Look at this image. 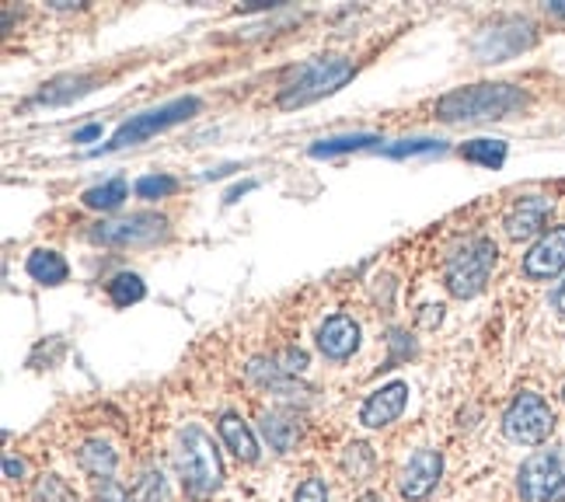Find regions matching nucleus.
I'll list each match as a JSON object with an SVG mask.
<instances>
[{"instance_id":"f257e3e1","label":"nucleus","mask_w":565,"mask_h":502,"mask_svg":"<svg viewBox=\"0 0 565 502\" xmlns=\"http://www.w3.org/2000/svg\"><path fill=\"white\" fill-rule=\"evenodd\" d=\"M530 102L517 84H468L447 91L437 102V120L443 123H495L520 112Z\"/></svg>"},{"instance_id":"f03ea898","label":"nucleus","mask_w":565,"mask_h":502,"mask_svg":"<svg viewBox=\"0 0 565 502\" xmlns=\"http://www.w3.org/2000/svg\"><path fill=\"white\" fill-rule=\"evenodd\" d=\"M175 467H178V478H181V489L192 502H206L221 492L224 485V461H221V450L213 443V437L203 429L189 423L186 429L178 432V443H175Z\"/></svg>"},{"instance_id":"7ed1b4c3","label":"nucleus","mask_w":565,"mask_h":502,"mask_svg":"<svg viewBox=\"0 0 565 502\" xmlns=\"http://www.w3.org/2000/svg\"><path fill=\"white\" fill-rule=\"evenodd\" d=\"M356 66L346 57H314L301 66H293L290 77L279 84V109H304L311 102H318L325 95H336L353 80Z\"/></svg>"},{"instance_id":"20e7f679","label":"nucleus","mask_w":565,"mask_h":502,"mask_svg":"<svg viewBox=\"0 0 565 502\" xmlns=\"http://www.w3.org/2000/svg\"><path fill=\"white\" fill-rule=\"evenodd\" d=\"M495 259H500V248H495L492 238H472V241H464L461 248H454L451 255H447V265H443L447 293L457 297V300L478 297L481 290L489 287Z\"/></svg>"},{"instance_id":"39448f33","label":"nucleus","mask_w":565,"mask_h":502,"mask_svg":"<svg viewBox=\"0 0 565 502\" xmlns=\"http://www.w3.org/2000/svg\"><path fill=\"white\" fill-rule=\"evenodd\" d=\"M199 109H203V102L189 95V98H172V102H164V105H158V109H147V112H140V115H129V120L112 133L109 143H102V147L91 150V158L112 154V150L137 147V143L151 140V137H158V133L172 129V126H178V123H189L192 115H199Z\"/></svg>"},{"instance_id":"423d86ee","label":"nucleus","mask_w":565,"mask_h":502,"mask_svg":"<svg viewBox=\"0 0 565 502\" xmlns=\"http://www.w3.org/2000/svg\"><path fill=\"white\" fill-rule=\"evenodd\" d=\"M524 502H565V447L535 450L517 472Z\"/></svg>"},{"instance_id":"0eeeda50","label":"nucleus","mask_w":565,"mask_h":502,"mask_svg":"<svg viewBox=\"0 0 565 502\" xmlns=\"http://www.w3.org/2000/svg\"><path fill=\"white\" fill-rule=\"evenodd\" d=\"M555 432V412L538 391H520L503 412V437L520 447H541Z\"/></svg>"},{"instance_id":"6e6552de","label":"nucleus","mask_w":565,"mask_h":502,"mask_svg":"<svg viewBox=\"0 0 565 502\" xmlns=\"http://www.w3.org/2000/svg\"><path fill=\"white\" fill-rule=\"evenodd\" d=\"M168 221L161 213H129L120 221H102L95 224L88 238L105 248H151L168 241Z\"/></svg>"},{"instance_id":"1a4fd4ad","label":"nucleus","mask_w":565,"mask_h":502,"mask_svg":"<svg viewBox=\"0 0 565 502\" xmlns=\"http://www.w3.org/2000/svg\"><path fill=\"white\" fill-rule=\"evenodd\" d=\"M535 42H538V32L527 18H500L478 32L472 42V53L478 57V63H506L517 53H527Z\"/></svg>"},{"instance_id":"9d476101","label":"nucleus","mask_w":565,"mask_h":502,"mask_svg":"<svg viewBox=\"0 0 565 502\" xmlns=\"http://www.w3.org/2000/svg\"><path fill=\"white\" fill-rule=\"evenodd\" d=\"M443 475V454L434 447H419L398 475V495L405 502H423L434 495Z\"/></svg>"},{"instance_id":"9b49d317","label":"nucleus","mask_w":565,"mask_h":502,"mask_svg":"<svg viewBox=\"0 0 565 502\" xmlns=\"http://www.w3.org/2000/svg\"><path fill=\"white\" fill-rule=\"evenodd\" d=\"M409 405V384L405 380H391L385 388H377L367 401L360 405V426L367 429H385L402 418Z\"/></svg>"},{"instance_id":"f8f14e48","label":"nucleus","mask_w":565,"mask_h":502,"mask_svg":"<svg viewBox=\"0 0 565 502\" xmlns=\"http://www.w3.org/2000/svg\"><path fill=\"white\" fill-rule=\"evenodd\" d=\"M548 216H552V203L544 196H524L513 203V210L506 213V238L510 241H530V238H541L552 227H548Z\"/></svg>"},{"instance_id":"ddd939ff","label":"nucleus","mask_w":565,"mask_h":502,"mask_svg":"<svg viewBox=\"0 0 565 502\" xmlns=\"http://www.w3.org/2000/svg\"><path fill=\"white\" fill-rule=\"evenodd\" d=\"M565 269V227H552L548 234L530 244L524 255V276L527 279H555Z\"/></svg>"},{"instance_id":"4468645a","label":"nucleus","mask_w":565,"mask_h":502,"mask_svg":"<svg viewBox=\"0 0 565 502\" xmlns=\"http://www.w3.org/2000/svg\"><path fill=\"white\" fill-rule=\"evenodd\" d=\"M318 349L325 360H349L360 349V325L349 314H331L318 328Z\"/></svg>"},{"instance_id":"2eb2a0df","label":"nucleus","mask_w":565,"mask_h":502,"mask_svg":"<svg viewBox=\"0 0 565 502\" xmlns=\"http://www.w3.org/2000/svg\"><path fill=\"white\" fill-rule=\"evenodd\" d=\"M259 429H262L265 443H269L276 454H290V450L297 447V440H301V418H297V412H287V409L262 412Z\"/></svg>"},{"instance_id":"dca6fc26","label":"nucleus","mask_w":565,"mask_h":502,"mask_svg":"<svg viewBox=\"0 0 565 502\" xmlns=\"http://www.w3.org/2000/svg\"><path fill=\"white\" fill-rule=\"evenodd\" d=\"M217 432H221V440L227 443V450L238 461H244V464H255L259 461V440H255L252 426H248L238 412H224L217 418Z\"/></svg>"},{"instance_id":"f3484780","label":"nucleus","mask_w":565,"mask_h":502,"mask_svg":"<svg viewBox=\"0 0 565 502\" xmlns=\"http://www.w3.org/2000/svg\"><path fill=\"white\" fill-rule=\"evenodd\" d=\"M248 377H252L255 384H262V388H269L279 398H307L311 394V388L297 384V377L282 374L273 360L269 363H265V360H252V363H248Z\"/></svg>"},{"instance_id":"a211bd4d","label":"nucleus","mask_w":565,"mask_h":502,"mask_svg":"<svg viewBox=\"0 0 565 502\" xmlns=\"http://www.w3.org/2000/svg\"><path fill=\"white\" fill-rule=\"evenodd\" d=\"M95 88V80L85 77V74H63V77H53L49 84H42V91L32 98V105H66L74 102V98L88 95Z\"/></svg>"},{"instance_id":"6ab92c4d","label":"nucleus","mask_w":565,"mask_h":502,"mask_svg":"<svg viewBox=\"0 0 565 502\" xmlns=\"http://www.w3.org/2000/svg\"><path fill=\"white\" fill-rule=\"evenodd\" d=\"M25 273L36 283H42V287H60V283H66V276H71V265L63 262L60 251L36 248L25 262Z\"/></svg>"},{"instance_id":"aec40b11","label":"nucleus","mask_w":565,"mask_h":502,"mask_svg":"<svg viewBox=\"0 0 565 502\" xmlns=\"http://www.w3.org/2000/svg\"><path fill=\"white\" fill-rule=\"evenodd\" d=\"M77 464H80V472L91 475V481H102V478L115 475V464H120V457H115V450L109 443L88 440L85 447L77 450Z\"/></svg>"},{"instance_id":"412c9836","label":"nucleus","mask_w":565,"mask_h":502,"mask_svg":"<svg viewBox=\"0 0 565 502\" xmlns=\"http://www.w3.org/2000/svg\"><path fill=\"white\" fill-rule=\"evenodd\" d=\"M457 154L468 161V164H481V167H492V172H500V167L506 164L510 147H506V140L481 137V140H468V143L457 150Z\"/></svg>"},{"instance_id":"4be33fe9","label":"nucleus","mask_w":565,"mask_h":502,"mask_svg":"<svg viewBox=\"0 0 565 502\" xmlns=\"http://www.w3.org/2000/svg\"><path fill=\"white\" fill-rule=\"evenodd\" d=\"M385 143L377 133H349V137H328L311 147V158H336V154H353V150H367Z\"/></svg>"},{"instance_id":"5701e85b","label":"nucleus","mask_w":565,"mask_h":502,"mask_svg":"<svg viewBox=\"0 0 565 502\" xmlns=\"http://www.w3.org/2000/svg\"><path fill=\"white\" fill-rule=\"evenodd\" d=\"M129 196V186H126V178L123 175H115V178H109V181H102V186H95V189H88L85 196V206H91V210H102V213H112V210H120L123 206V199Z\"/></svg>"},{"instance_id":"b1692460","label":"nucleus","mask_w":565,"mask_h":502,"mask_svg":"<svg viewBox=\"0 0 565 502\" xmlns=\"http://www.w3.org/2000/svg\"><path fill=\"white\" fill-rule=\"evenodd\" d=\"M143 297H147V287L137 273H120L109 279V300L115 308H133V304H140Z\"/></svg>"},{"instance_id":"393cba45","label":"nucleus","mask_w":565,"mask_h":502,"mask_svg":"<svg viewBox=\"0 0 565 502\" xmlns=\"http://www.w3.org/2000/svg\"><path fill=\"white\" fill-rule=\"evenodd\" d=\"M32 502H80V495L66 485V478L60 475H39L36 485H32Z\"/></svg>"},{"instance_id":"a878e982","label":"nucleus","mask_w":565,"mask_h":502,"mask_svg":"<svg viewBox=\"0 0 565 502\" xmlns=\"http://www.w3.org/2000/svg\"><path fill=\"white\" fill-rule=\"evenodd\" d=\"M374 450L367 447V443H349L346 450H342V472H346V478H353V481H363V478H371V472H374Z\"/></svg>"},{"instance_id":"bb28decb","label":"nucleus","mask_w":565,"mask_h":502,"mask_svg":"<svg viewBox=\"0 0 565 502\" xmlns=\"http://www.w3.org/2000/svg\"><path fill=\"white\" fill-rule=\"evenodd\" d=\"M129 492H133V502H172L168 481H164L161 472H143Z\"/></svg>"},{"instance_id":"cd10ccee","label":"nucleus","mask_w":565,"mask_h":502,"mask_svg":"<svg viewBox=\"0 0 565 502\" xmlns=\"http://www.w3.org/2000/svg\"><path fill=\"white\" fill-rule=\"evenodd\" d=\"M133 192H137L140 199H147V203H151V199H168V196L178 192V178H172V175H143L137 186H133Z\"/></svg>"},{"instance_id":"c85d7f7f","label":"nucleus","mask_w":565,"mask_h":502,"mask_svg":"<svg viewBox=\"0 0 565 502\" xmlns=\"http://www.w3.org/2000/svg\"><path fill=\"white\" fill-rule=\"evenodd\" d=\"M443 140H398L391 147H385V154L402 161V158H415V154H443Z\"/></svg>"},{"instance_id":"c756f323","label":"nucleus","mask_w":565,"mask_h":502,"mask_svg":"<svg viewBox=\"0 0 565 502\" xmlns=\"http://www.w3.org/2000/svg\"><path fill=\"white\" fill-rule=\"evenodd\" d=\"M388 346H391V356L385 360V366H380V371H394L398 363H405L409 356H415V342H412V335L398 331V328L388 335Z\"/></svg>"},{"instance_id":"7c9ffc66","label":"nucleus","mask_w":565,"mask_h":502,"mask_svg":"<svg viewBox=\"0 0 565 502\" xmlns=\"http://www.w3.org/2000/svg\"><path fill=\"white\" fill-rule=\"evenodd\" d=\"M95 502H133V492L123 481L102 478V481H95Z\"/></svg>"},{"instance_id":"2f4dec72","label":"nucleus","mask_w":565,"mask_h":502,"mask_svg":"<svg viewBox=\"0 0 565 502\" xmlns=\"http://www.w3.org/2000/svg\"><path fill=\"white\" fill-rule=\"evenodd\" d=\"M290 502H328V485L322 478H304Z\"/></svg>"},{"instance_id":"473e14b6","label":"nucleus","mask_w":565,"mask_h":502,"mask_svg":"<svg viewBox=\"0 0 565 502\" xmlns=\"http://www.w3.org/2000/svg\"><path fill=\"white\" fill-rule=\"evenodd\" d=\"M282 374H290V377H297V374H304L307 371V353L304 349H282V353L273 360Z\"/></svg>"},{"instance_id":"72a5a7b5","label":"nucleus","mask_w":565,"mask_h":502,"mask_svg":"<svg viewBox=\"0 0 565 502\" xmlns=\"http://www.w3.org/2000/svg\"><path fill=\"white\" fill-rule=\"evenodd\" d=\"M102 137V123H88V126H80L77 133H74V143H91V140H98Z\"/></svg>"},{"instance_id":"f704fd0d","label":"nucleus","mask_w":565,"mask_h":502,"mask_svg":"<svg viewBox=\"0 0 565 502\" xmlns=\"http://www.w3.org/2000/svg\"><path fill=\"white\" fill-rule=\"evenodd\" d=\"M4 478L22 481L25 478V461L22 457H4Z\"/></svg>"},{"instance_id":"c9c22d12","label":"nucleus","mask_w":565,"mask_h":502,"mask_svg":"<svg viewBox=\"0 0 565 502\" xmlns=\"http://www.w3.org/2000/svg\"><path fill=\"white\" fill-rule=\"evenodd\" d=\"M419 322H423L426 328L440 325V322H443V308H440V304H426V308H423V314H419Z\"/></svg>"},{"instance_id":"e433bc0d","label":"nucleus","mask_w":565,"mask_h":502,"mask_svg":"<svg viewBox=\"0 0 565 502\" xmlns=\"http://www.w3.org/2000/svg\"><path fill=\"white\" fill-rule=\"evenodd\" d=\"M552 308L558 311V314H565V279L555 287V293H552Z\"/></svg>"},{"instance_id":"4c0bfd02","label":"nucleus","mask_w":565,"mask_h":502,"mask_svg":"<svg viewBox=\"0 0 565 502\" xmlns=\"http://www.w3.org/2000/svg\"><path fill=\"white\" fill-rule=\"evenodd\" d=\"M252 189H255V181H244V186H235V189L227 192V203H238V199H241L244 192H252Z\"/></svg>"},{"instance_id":"58836bf2","label":"nucleus","mask_w":565,"mask_h":502,"mask_svg":"<svg viewBox=\"0 0 565 502\" xmlns=\"http://www.w3.org/2000/svg\"><path fill=\"white\" fill-rule=\"evenodd\" d=\"M548 14H555V18H565V0H552V4H544Z\"/></svg>"},{"instance_id":"ea45409f","label":"nucleus","mask_w":565,"mask_h":502,"mask_svg":"<svg viewBox=\"0 0 565 502\" xmlns=\"http://www.w3.org/2000/svg\"><path fill=\"white\" fill-rule=\"evenodd\" d=\"M356 502H385V499H380L377 492H363V495H360Z\"/></svg>"},{"instance_id":"a19ab883","label":"nucleus","mask_w":565,"mask_h":502,"mask_svg":"<svg viewBox=\"0 0 565 502\" xmlns=\"http://www.w3.org/2000/svg\"><path fill=\"white\" fill-rule=\"evenodd\" d=\"M562 401H565V388H562Z\"/></svg>"}]
</instances>
